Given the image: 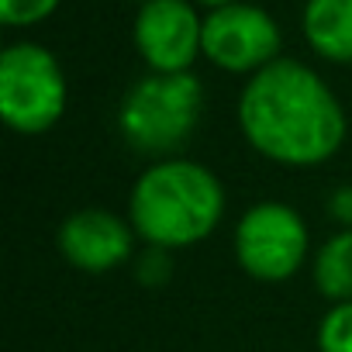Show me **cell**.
I'll list each match as a JSON object with an SVG mask.
<instances>
[{"mask_svg":"<svg viewBox=\"0 0 352 352\" xmlns=\"http://www.w3.org/2000/svg\"><path fill=\"white\" fill-rule=\"evenodd\" d=\"M66 259L87 273H104L131 256V228L107 211H76L59 232Z\"/></svg>","mask_w":352,"mask_h":352,"instance_id":"ba28073f","label":"cell"},{"mask_svg":"<svg viewBox=\"0 0 352 352\" xmlns=\"http://www.w3.org/2000/svg\"><path fill=\"white\" fill-rule=\"evenodd\" d=\"M307 252V228L287 204H259L235 228V256L256 280H287Z\"/></svg>","mask_w":352,"mask_h":352,"instance_id":"5b68a950","label":"cell"},{"mask_svg":"<svg viewBox=\"0 0 352 352\" xmlns=\"http://www.w3.org/2000/svg\"><path fill=\"white\" fill-rule=\"evenodd\" d=\"M314 280L328 300H352V232H342L321 245L314 259Z\"/></svg>","mask_w":352,"mask_h":352,"instance_id":"30bf717a","label":"cell"},{"mask_svg":"<svg viewBox=\"0 0 352 352\" xmlns=\"http://www.w3.org/2000/svg\"><path fill=\"white\" fill-rule=\"evenodd\" d=\"M169 276V259H166V249L152 245L142 259H138V280L145 283H162Z\"/></svg>","mask_w":352,"mask_h":352,"instance_id":"4fadbf2b","label":"cell"},{"mask_svg":"<svg viewBox=\"0 0 352 352\" xmlns=\"http://www.w3.org/2000/svg\"><path fill=\"white\" fill-rule=\"evenodd\" d=\"M276 49L280 32L273 18L259 8L228 4L204 21V56L228 73H259L270 63H276Z\"/></svg>","mask_w":352,"mask_h":352,"instance_id":"8992f818","label":"cell"},{"mask_svg":"<svg viewBox=\"0 0 352 352\" xmlns=\"http://www.w3.org/2000/svg\"><path fill=\"white\" fill-rule=\"evenodd\" d=\"M331 214L345 225H352V187H342L335 197H331Z\"/></svg>","mask_w":352,"mask_h":352,"instance_id":"5bb4252c","label":"cell"},{"mask_svg":"<svg viewBox=\"0 0 352 352\" xmlns=\"http://www.w3.org/2000/svg\"><path fill=\"white\" fill-rule=\"evenodd\" d=\"M135 45L155 73H187L204 52V25L187 0H148L135 18Z\"/></svg>","mask_w":352,"mask_h":352,"instance_id":"52a82bcc","label":"cell"},{"mask_svg":"<svg viewBox=\"0 0 352 352\" xmlns=\"http://www.w3.org/2000/svg\"><path fill=\"white\" fill-rule=\"evenodd\" d=\"M239 124L263 155L287 166L324 162L345 138L338 100L294 59H276L249 80L239 100Z\"/></svg>","mask_w":352,"mask_h":352,"instance_id":"6da1fadb","label":"cell"},{"mask_svg":"<svg viewBox=\"0 0 352 352\" xmlns=\"http://www.w3.org/2000/svg\"><path fill=\"white\" fill-rule=\"evenodd\" d=\"M201 4H208V8L221 11V8H228V4H232V0H201Z\"/></svg>","mask_w":352,"mask_h":352,"instance_id":"9a60e30c","label":"cell"},{"mask_svg":"<svg viewBox=\"0 0 352 352\" xmlns=\"http://www.w3.org/2000/svg\"><path fill=\"white\" fill-rule=\"evenodd\" d=\"M145 4H148V0H145Z\"/></svg>","mask_w":352,"mask_h":352,"instance_id":"2e32d148","label":"cell"},{"mask_svg":"<svg viewBox=\"0 0 352 352\" xmlns=\"http://www.w3.org/2000/svg\"><path fill=\"white\" fill-rule=\"evenodd\" d=\"M66 80L42 45H11L0 56V114L21 135H38L63 118Z\"/></svg>","mask_w":352,"mask_h":352,"instance_id":"277c9868","label":"cell"},{"mask_svg":"<svg viewBox=\"0 0 352 352\" xmlns=\"http://www.w3.org/2000/svg\"><path fill=\"white\" fill-rule=\"evenodd\" d=\"M318 349H321V352H352V300L331 307V311L321 318Z\"/></svg>","mask_w":352,"mask_h":352,"instance_id":"8fae6325","label":"cell"},{"mask_svg":"<svg viewBox=\"0 0 352 352\" xmlns=\"http://www.w3.org/2000/svg\"><path fill=\"white\" fill-rule=\"evenodd\" d=\"M59 0H0V18L11 28H21V25H35L42 18H49L56 11Z\"/></svg>","mask_w":352,"mask_h":352,"instance_id":"7c38bea8","label":"cell"},{"mask_svg":"<svg viewBox=\"0 0 352 352\" xmlns=\"http://www.w3.org/2000/svg\"><path fill=\"white\" fill-rule=\"evenodd\" d=\"M225 211V190L197 162H159L131 190V225L159 249L208 239Z\"/></svg>","mask_w":352,"mask_h":352,"instance_id":"7a4b0ae2","label":"cell"},{"mask_svg":"<svg viewBox=\"0 0 352 352\" xmlns=\"http://www.w3.org/2000/svg\"><path fill=\"white\" fill-rule=\"evenodd\" d=\"M201 104L204 90L190 73H152L128 90L121 131L138 152H169L194 131Z\"/></svg>","mask_w":352,"mask_h":352,"instance_id":"3957f363","label":"cell"},{"mask_svg":"<svg viewBox=\"0 0 352 352\" xmlns=\"http://www.w3.org/2000/svg\"><path fill=\"white\" fill-rule=\"evenodd\" d=\"M304 35L318 56L352 63V0H307Z\"/></svg>","mask_w":352,"mask_h":352,"instance_id":"9c48e42d","label":"cell"}]
</instances>
